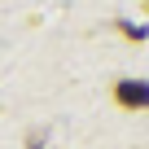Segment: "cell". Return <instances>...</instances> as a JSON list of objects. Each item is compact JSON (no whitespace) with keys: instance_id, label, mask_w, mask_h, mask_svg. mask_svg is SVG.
Returning a JSON list of instances; mask_svg holds the SVG:
<instances>
[{"instance_id":"obj_1","label":"cell","mask_w":149,"mask_h":149,"mask_svg":"<svg viewBox=\"0 0 149 149\" xmlns=\"http://www.w3.org/2000/svg\"><path fill=\"white\" fill-rule=\"evenodd\" d=\"M114 101L123 110H149V84L145 79H118L114 84Z\"/></svg>"}]
</instances>
